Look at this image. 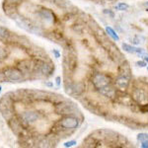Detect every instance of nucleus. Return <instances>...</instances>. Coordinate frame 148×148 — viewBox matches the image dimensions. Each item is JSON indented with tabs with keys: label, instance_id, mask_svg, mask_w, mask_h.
<instances>
[{
	"label": "nucleus",
	"instance_id": "obj_12",
	"mask_svg": "<svg viewBox=\"0 0 148 148\" xmlns=\"http://www.w3.org/2000/svg\"><path fill=\"white\" fill-rule=\"evenodd\" d=\"M106 31L107 33L109 34L110 37H112L114 40H120V37H119V35L116 34V32H114V30L113 28L111 27H106Z\"/></svg>",
	"mask_w": 148,
	"mask_h": 148
},
{
	"label": "nucleus",
	"instance_id": "obj_1",
	"mask_svg": "<svg viewBox=\"0 0 148 148\" xmlns=\"http://www.w3.org/2000/svg\"><path fill=\"white\" fill-rule=\"evenodd\" d=\"M13 20H15V22L20 26L21 28L25 29L28 32H32V33H38L39 32V28H37L36 26L33 25L27 19H25L24 17H21L19 15H13Z\"/></svg>",
	"mask_w": 148,
	"mask_h": 148
},
{
	"label": "nucleus",
	"instance_id": "obj_5",
	"mask_svg": "<svg viewBox=\"0 0 148 148\" xmlns=\"http://www.w3.org/2000/svg\"><path fill=\"white\" fill-rule=\"evenodd\" d=\"M39 120V114L33 111H27L21 114V121L27 123V125H33Z\"/></svg>",
	"mask_w": 148,
	"mask_h": 148
},
{
	"label": "nucleus",
	"instance_id": "obj_23",
	"mask_svg": "<svg viewBox=\"0 0 148 148\" xmlns=\"http://www.w3.org/2000/svg\"><path fill=\"white\" fill-rule=\"evenodd\" d=\"M56 85H57V86L60 85V77H56Z\"/></svg>",
	"mask_w": 148,
	"mask_h": 148
},
{
	"label": "nucleus",
	"instance_id": "obj_22",
	"mask_svg": "<svg viewBox=\"0 0 148 148\" xmlns=\"http://www.w3.org/2000/svg\"><path fill=\"white\" fill-rule=\"evenodd\" d=\"M141 56L143 57V58H144V60L146 61V62H148V54H146V53H143Z\"/></svg>",
	"mask_w": 148,
	"mask_h": 148
},
{
	"label": "nucleus",
	"instance_id": "obj_10",
	"mask_svg": "<svg viewBox=\"0 0 148 148\" xmlns=\"http://www.w3.org/2000/svg\"><path fill=\"white\" fill-rule=\"evenodd\" d=\"M70 89L74 94L80 95L81 93L84 91V85H83L82 83H76V84H73L70 86Z\"/></svg>",
	"mask_w": 148,
	"mask_h": 148
},
{
	"label": "nucleus",
	"instance_id": "obj_7",
	"mask_svg": "<svg viewBox=\"0 0 148 148\" xmlns=\"http://www.w3.org/2000/svg\"><path fill=\"white\" fill-rule=\"evenodd\" d=\"M116 85L119 89L125 90L128 87V85H130V80L125 76H119L116 79Z\"/></svg>",
	"mask_w": 148,
	"mask_h": 148
},
{
	"label": "nucleus",
	"instance_id": "obj_13",
	"mask_svg": "<svg viewBox=\"0 0 148 148\" xmlns=\"http://www.w3.org/2000/svg\"><path fill=\"white\" fill-rule=\"evenodd\" d=\"M9 37V31L6 28L0 27V39H7Z\"/></svg>",
	"mask_w": 148,
	"mask_h": 148
},
{
	"label": "nucleus",
	"instance_id": "obj_14",
	"mask_svg": "<svg viewBox=\"0 0 148 148\" xmlns=\"http://www.w3.org/2000/svg\"><path fill=\"white\" fill-rule=\"evenodd\" d=\"M128 7L130 6H128L126 3H119L118 5H116L114 8L118 9V10H120V11H125V10H127Z\"/></svg>",
	"mask_w": 148,
	"mask_h": 148
},
{
	"label": "nucleus",
	"instance_id": "obj_9",
	"mask_svg": "<svg viewBox=\"0 0 148 148\" xmlns=\"http://www.w3.org/2000/svg\"><path fill=\"white\" fill-rule=\"evenodd\" d=\"M98 91L101 93L103 96H105L107 98H114V95H116V91H114V89H113L110 85L106 86V87L102 88V89H100V90H98Z\"/></svg>",
	"mask_w": 148,
	"mask_h": 148
},
{
	"label": "nucleus",
	"instance_id": "obj_2",
	"mask_svg": "<svg viewBox=\"0 0 148 148\" xmlns=\"http://www.w3.org/2000/svg\"><path fill=\"white\" fill-rule=\"evenodd\" d=\"M92 82H93L94 87L96 88L97 90H100V89H102V88L110 85V78L103 73H96L93 76Z\"/></svg>",
	"mask_w": 148,
	"mask_h": 148
},
{
	"label": "nucleus",
	"instance_id": "obj_21",
	"mask_svg": "<svg viewBox=\"0 0 148 148\" xmlns=\"http://www.w3.org/2000/svg\"><path fill=\"white\" fill-rule=\"evenodd\" d=\"M141 147L142 148H148V141H147V140H145V141L142 142Z\"/></svg>",
	"mask_w": 148,
	"mask_h": 148
},
{
	"label": "nucleus",
	"instance_id": "obj_3",
	"mask_svg": "<svg viewBox=\"0 0 148 148\" xmlns=\"http://www.w3.org/2000/svg\"><path fill=\"white\" fill-rule=\"evenodd\" d=\"M3 75L6 79L11 81H20L23 78V72L20 69L16 67H9L6 68L3 72Z\"/></svg>",
	"mask_w": 148,
	"mask_h": 148
},
{
	"label": "nucleus",
	"instance_id": "obj_27",
	"mask_svg": "<svg viewBox=\"0 0 148 148\" xmlns=\"http://www.w3.org/2000/svg\"><path fill=\"white\" fill-rule=\"evenodd\" d=\"M106 1H112V0H106Z\"/></svg>",
	"mask_w": 148,
	"mask_h": 148
},
{
	"label": "nucleus",
	"instance_id": "obj_17",
	"mask_svg": "<svg viewBox=\"0 0 148 148\" xmlns=\"http://www.w3.org/2000/svg\"><path fill=\"white\" fill-rule=\"evenodd\" d=\"M76 144V141L75 140H71V141H68V142H65L64 143V146L65 147H72L74 145Z\"/></svg>",
	"mask_w": 148,
	"mask_h": 148
},
{
	"label": "nucleus",
	"instance_id": "obj_19",
	"mask_svg": "<svg viewBox=\"0 0 148 148\" xmlns=\"http://www.w3.org/2000/svg\"><path fill=\"white\" fill-rule=\"evenodd\" d=\"M136 64L138 66H140V67H145L146 66V62L145 61H137Z\"/></svg>",
	"mask_w": 148,
	"mask_h": 148
},
{
	"label": "nucleus",
	"instance_id": "obj_6",
	"mask_svg": "<svg viewBox=\"0 0 148 148\" xmlns=\"http://www.w3.org/2000/svg\"><path fill=\"white\" fill-rule=\"evenodd\" d=\"M38 16L40 17V20L44 23L49 24L51 25L54 22V15L51 11L47 10V9H42V10H40L38 12Z\"/></svg>",
	"mask_w": 148,
	"mask_h": 148
},
{
	"label": "nucleus",
	"instance_id": "obj_18",
	"mask_svg": "<svg viewBox=\"0 0 148 148\" xmlns=\"http://www.w3.org/2000/svg\"><path fill=\"white\" fill-rule=\"evenodd\" d=\"M104 13H105V14H107V15H110L112 18H114V12H113V11H111V10H104Z\"/></svg>",
	"mask_w": 148,
	"mask_h": 148
},
{
	"label": "nucleus",
	"instance_id": "obj_4",
	"mask_svg": "<svg viewBox=\"0 0 148 148\" xmlns=\"http://www.w3.org/2000/svg\"><path fill=\"white\" fill-rule=\"evenodd\" d=\"M61 127L65 128V130H75L78 125H79V121L76 118L73 116H66L62 119L59 123Z\"/></svg>",
	"mask_w": 148,
	"mask_h": 148
},
{
	"label": "nucleus",
	"instance_id": "obj_8",
	"mask_svg": "<svg viewBox=\"0 0 148 148\" xmlns=\"http://www.w3.org/2000/svg\"><path fill=\"white\" fill-rule=\"evenodd\" d=\"M132 97L138 103H144L146 101V94L141 89H136L132 93Z\"/></svg>",
	"mask_w": 148,
	"mask_h": 148
},
{
	"label": "nucleus",
	"instance_id": "obj_24",
	"mask_svg": "<svg viewBox=\"0 0 148 148\" xmlns=\"http://www.w3.org/2000/svg\"><path fill=\"white\" fill-rule=\"evenodd\" d=\"M52 52H53V53L56 54V57H59V52L57 51H56V49H53V51H52Z\"/></svg>",
	"mask_w": 148,
	"mask_h": 148
},
{
	"label": "nucleus",
	"instance_id": "obj_15",
	"mask_svg": "<svg viewBox=\"0 0 148 148\" xmlns=\"http://www.w3.org/2000/svg\"><path fill=\"white\" fill-rule=\"evenodd\" d=\"M137 140L140 142H143L145 140H148V134L147 133H139L137 135Z\"/></svg>",
	"mask_w": 148,
	"mask_h": 148
},
{
	"label": "nucleus",
	"instance_id": "obj_26",
	"mask_svg": "<svg viewBox=\"0 0 148 148\" xmlns=\"http://www.w3.org/2000/svg\"><path fill=\"white\" fill-rule=\"evenodd\" d=\"M1 90H2V87L0 86V93H1Z\"/></svg>",
	"mask_w": 148,
	"mask_h": 148
},
{
	"label": "nucleus",
	"instance_id": "obj_11",
	"mask_svg": "<svg viewBox=\"0 0 148 148\" xmlns=\"http://www.w3.org/2000/svg\"><path fill=\"white\" fill-rule=\"evenodd\" d=\"M40 70L42 74H51V71L53 70V68H52V66L51 64H47L46 62H44V63H42V65H40Z\"/></svg>",
	"mask_w": 148,
	"mask_h": 148
},
{
	"label": "nucleus",
	"instance_id": "obj_25",
	"mask_svg": "<svg viewBox=\"0 0 148 148\" xmlns=\"http://www.w3.org/2000/svg\"><path fill=\"white\" fill-rule=\"evenodd\" d=\"M144 5L148 7V2H145V3H144Z\"/></svg>",
	"mask_w": 148,
	"mask_h": 148
},
{
	"label": "nucleus",
	"instance_id": "obj_20",
	"mask_svg": "<svg viewBox=\"0 0 148 148\" xmlns=\"http://www.w3.org/2000/svg\"><path fill=\"white\" fill-rule=\"evenodd\" d=\"M21 0H7L8 3H11V4H16V3H19Z\"/></svg>",
	"mask_w": 148,
	"mask_h": 148
},
{
	"label": "nucleus",
	"instance_id": "obj_16",
	"mask_svg": "<svg viewBox=\"0 0 148 148\" xmlns=\"http://www.w3.org/2000/svg\"><path fill=\"white\" fill-rule=\"evenodd\" d=\"M7 57V52L4 49H2V47H0V62H2V61L4 60Z\"/></svg>",
	"mask_w": 148,
	"mask_h": 148
}]
</instances>
